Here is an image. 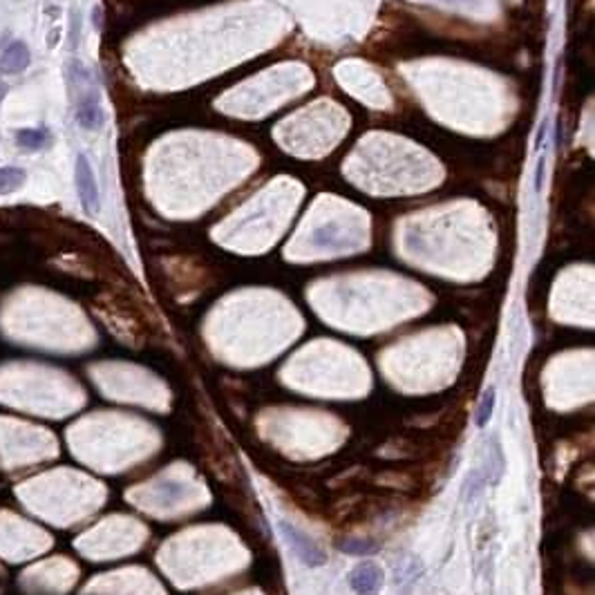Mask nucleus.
Here are the masks:
<instances>
[{
	"mask_svg": "<svg viewBox=\"0 0 595 595\" xmlns=\"http://www.w3.org/2000/svg\"><path fill=\"white\" fill-rule=\"evenodd\" d=\"M280 531H282V535H285V540L289 542L291 551L296 553V558L302 564H307V567H323L325 553L307 533H302L300 529L291 526L289 522H280Z\"/></svg>",
	"mask_w": 595,
	"mask_h": 595,
	"instance_id": "nucleus-1",
	"label": "nucleus"
},
{
	"mask_svg": "<svg viewBox=\"0 0 595 595\" xmlns=\"http://www.w3.org/2000/svg\"><path fill=\"white\" fill-rule=\"evenodd\" d=\"M74 181H76V193H79V199H81V206L85 213H99V186H96V179H94V170L90 161H87L83 154L76 157V166H74Z\"/></svg>",
	"mask_w": 595,
	"mask_h": 595,
	"instance_id": "nucleus-2",
	"label": "nucleus"
},
{
	"mask_svg": "<svg viewBox=\"0 0 595 595\" xmlns=\"http://www.w3.org/2000/svg\"><path fill=\"white\" fill-rule=\"evenodd\" d=\"M383 569L376 562L365 560L349 573V587L356 595H378V591L383 589Z\"/></svg>",
	"mask_w": 595,
	"mask_h": 595,
	"instance_id": "nucleus-3",
	"label": "nucleus"
},
{
	"mask_svg": "<svg viewBox=\"0 0 595 595\" xmlns=\"http://www.w3.org/2000/svg\"><path fill=\"white\" fill-rule=\"evenodd\" d=\"M76 121L81 123V128L85 130H99L105 116L99 105V94L96 90H90L85 96H81L79 103H76Z\"/></svg>",
	"mask_w": 595,
	"mask_h": 595,
	"instance_id": "nucleus-4",
	"label": "nucleus"
},
{
	"mask_svg": "<svg viewBox=\"0 0 595 595\" xmlns=\"http://www.w3.org/2000/svg\"><path fill=\"white\" fill-rule=\"evenodd\" d=\"M32 54L29 47L23 41H14L5 47V52L0 54V72L3 74H21L29 67Z\"/></svg>",
	"mask_w": 595,
	"mask_h": 595,
	"instance_id": "nucleus-5",
	"label": "nucleus"
},
{
	"mask_svg": "<svg viewBox=\"0 0 595 595\" xmlns=\"http://www.w3.org/2000/svg\"><path fill=\"white\" fill-rule=\"evenodd\" d=\"M27 181V172L16 166H5L0 168V195H12L18 188H23Z\"/></svg>",
	"mask_w": 595,
	"mask_h": 595,
	"instance_id": "nucleus-6",
	"label": "nucleus"
},
{
	"mask_svg": "<svg viewBox=\"0 0 595 595\" xmlns=\"http://www.w3.org/2000/svg\"><path fill=\"white\" fill-rule=\"evenodd\" d=\"M495 387H486L483 394H481V401H479V407H477V414H474V423L477 427H486L488 423H490L492 418V412H495Z\"/></svg>",
	"mask_w": 595,
	"mask_h": 595,
	"instance_id": "nucleus-7",
	"label": "nucleus"
},
{
	"mask_svg": "<svg viewBox=\"0 0 595 595\" xmlns=\"http://www.w3.org/2000/svg\"><path fill=\"white\" fill-rule=\"evenodd\" d=\"M16 141L27 150H41L47 145V134L36 128H23L16 132Z\"/></svg>",
	"mask_w": 595,
	"mask_h": 595,
	"instance_id": "nucleus-8",
	"label": "nucleus"
},
{
	"mask_svg": "<svg viewBox=\"0 0 595 595\" xmlns=\"http://www.w3.org/2000/svg\"><path fill=\"white\" fill-rule=\"evenodd\" d=\"M376 549L378 546L374 544V542H369V540H345V542H340V551L343 553H347V555H372V553H376Z\"/></svg>",
	"mask_w": 595,
	"mask_h": 595,
	"instance_id": "nucleus-9",
	"label": "nucleus"
},
{
	"mask_svg": "<svg viewBox=\"0 0 595 595\" xmlns=\"http://www.w3.org/2000/svg\"><path fill=\"white\" fill-rule=\"evenodd\" d=\"M5 96H7V85H5L3 81H0V103H3Z\"/></svg>",
	"mask_w": 595,
	"mask_h": 595,
	"instance_id": "nucleus-10",
	"label": "nucleus"
}]
</instances>
